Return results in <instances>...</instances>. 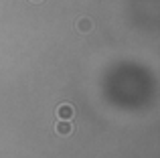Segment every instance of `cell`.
<instances>
[{
  "label": "cell",
  "mask_w": 160,
  "mask_h": 158,
  "mask_svg": "<svg viewBox=\"0 0 160 158\" xmlns=\"http://www.w3.org/2000/svg\"><path fill=\"white\" fill-rule=\"evenodd\" d=\"M73 114H75V110H73V106H71V103H63V106L57 107L59 120H71V118H73Z\"/></svg>",
  "instance_id": "obj_1"
},
{
  "label": "cell",
  "mask_w": 160,
  "mask_h": 158,
  "mask_svg": "<svg viewBox=\"0 0 160 158\" xmlns=\"http://www.w3.org/2000/svg\"><path fill=\"white\" fill-rule=\"evenodd\" d=\"M75 27H77V31H79V32L87 35V32H91V28H93V22H91L87 16H83V18H79L77 22H75Z\"/></svg>",
  "instance_id": "obj_2"
},
{
  "label": "cell",
  "mask_w": 160,
  "mask_h": 158,
  "mask_svg": "<svg viewBox=\"0 0 160 158\" xmlns=\"http://www.w3.org/2000/svg\"><path fill=\"white\" fill-rule=\"evenodd\" d=\"M55 130H57L59 136H69L71 132H73V128H71L69 120H59V124L55 126Z\"/></svg>",
  "instance_id": "obj_3"
},
{
  "label": "cell",
  "mask_w": 160,
  "mask_h": 158,
  "mask_svg": "<svg viewBox=\"0 0 160 158\" xmlns=\"http://www.w3.org/2000/svg\"><path fill=\"white\" fill-rule=\"evenodd\" d=\"M32 2H43V0H32Z\"/></svg>",
  "instance_id": "obj_4"
}]
</instances>
